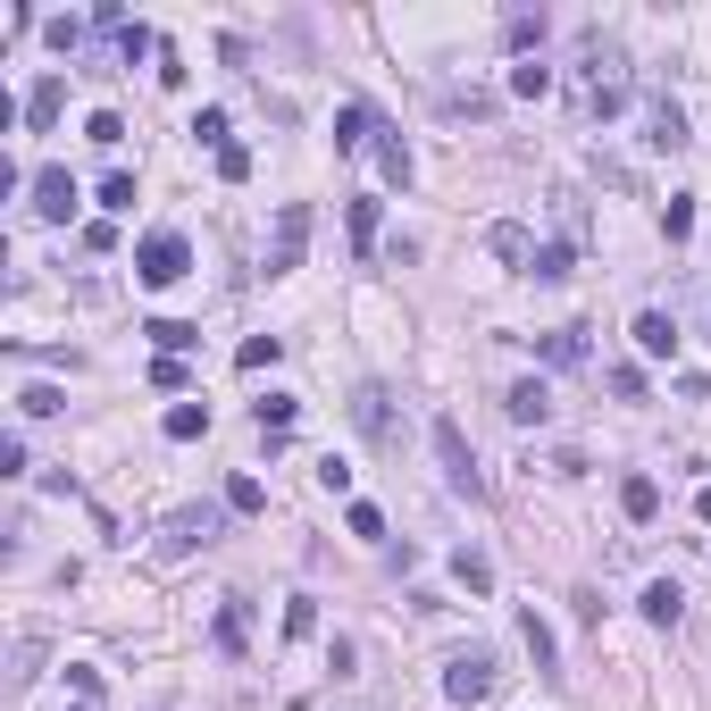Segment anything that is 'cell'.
I'll return each mask as SVG.
<instances>
[{
	"mask_svg": "<svg viewBox=\"0 0 711 711\" xmlns=\"http://www.w3.org/2000/svg\"><path fill=\"white\" fill-rule=\"evenodd\" d=\"M578 84H586V118H619V109H628V59H619V43L586 34V50H578Z\"/></svg>",
	"mask_w": 711,
	"mask_h": 711,
	"instance_id": "cell-1",
	"label": "cell"
},
{
	"mask_svg": "<svg viewBox=\"0 0 711 711\" xmlns=\"http://www.w3.org/2000/svg\"><path fill=\"white\" fill-rule=\"evenodd\" d=\"M352 427H360V435H369L377 452H403L410 427H403V403H394V385H377V377L352 385Z\"/></svg>",
	"mask_w": 711,
	"mask_h": 711,
	"instance_id": "cell-2",
	"label": "cell"
},
{
	"mask_svg": "<svg viewBox=\"0 0 711 711\" xmlns=\"http://www.w3.org/2000/svg\"><path fill=\"white\" fill-rule=\"evenodd\" d=\"M427 435H435V461H444V486H452V494H469V502L494 494V486H486V469H477V452H469V435H461V419H435Z\"/></svg>",
	"mask_w": 711,
	"mask_h": 711,
	"instance_id": "cell-3",
	"label": "cell"
},
{
	"mask_svg": "<svg viewBox=\"0 0 711 711\" xmlns=\"http://www.w3.org/2000/svg\"><path fill=\"white\" fill-rule=\"evenodd\" d=\"M494 687H502V662L486 653V644H477V653H452V662H444V695H452L461 711H477Z\"/></svg>",
	"mask_w": 711,
	"mask_h": 711,
	"instance_id": "cell-4",
	"label": "cell"
},
{
	"mask_svg": "<svg viewBox=\"0 0 711 711\" xmlns=\"http://www.w3.org/2000/svg\"><path fill=\"white\" fill-rule=\"evenodd\" d=\"M135 277H142V284H176V277H193V243L176 235V226L142 235V243H135Z\"/></svg>",
	"mask_w": 711,
	"mask_h": 711,
	"instance_id": "cell-5",
	"label": "cell"
},
{
	"mask_svg": "<svg viewBox=\"0 0 711 711\" xmlns=\"http://www.w3.org/2000/svg\"><path fill=\"white\" fill-rule=\"evenodd\" d=\"M218 536H226V502H185V511H167L160 552H193V545H218Z\"/></svg>",
	"mask_w": 711,
	"mask_h": 711,
	"instance_id": "cell-6",
	"label": "cell"
},
{
	"mask_svg": "<svg viewBox=\"0 0 711 711\" xmlns=\"http://www.w3.org/2000/svg\"><path fill=\"white\" fill-rule=\"evenodd\" d=\"M310 252V201H284L277 210V243H268V277H293Z\"/></svg>",
	"mask_w": 711,
	"mask_h": 711,
	"instance_id": "cell-7",
	"label": "cell"
},
{
	"mask_svg": "<svg viewBox=\"0 0 711 711\" xmlns=\"http://www.w3.org/2000/svg\"><path fill=\"white\" fill-rule=\"evenodd\" d=\"M25 193H34V218H43V226H68V218H75V176H68V167H34V185H25Z\"/></svg>",
	"mask_w": 711,
	"mask_h": 711,
	"instance_id": "cell-8",
	"label": "cell"
},
{
	"mask_svg": "<svg viewBox=\"0 0 711 711\" xmlns=\"http://www.w3.org/2000/svg\"><path fill=\"white\" fill-rule=\"evenodd\" d=\"M644 126H653V135H644V142H653V151H687V109H678V101H669V93H653V101H644Z\"/></svg>",
	"mask_w": 711,
	"mask_h": 711,
	"instance_id": "cell-9",
	"label": "cell"
},
{
	"mask_svg": "<svg viewBox=\"0 0 711 711\" xmlns=\"http://www.w3.org/2000/svg\"><path fill=\"white\" fill-rule=\"evenodd\" d=\"M502 410H511L520 427H545V419H552V385H545V377H520L511 394H502Z\"/></svg>",
	"mask_w": 711,
	"mask_h": 711,
	"instance_id": "cell-10",
	"label": "cell"
},
{
	"mask_svg": "<svg viewBox=\"0 0 711 711\" xmlns=\"http://www.w3.org/2000/svg\"><path fill=\"white\" fill-rule=\"evenodd\" d=\"M59 109H68V75H43V84L25 93V126H34V135H50V126H59Z\"/></svg>",
	"mask_w": 711,
	"mask_h": 711,
	"instance_id": "cell-11",
	"label": "cell"
},
{
	"mask_svg": "<svg viewBox=\"0 0 711 711\" xmlns=\"http://www.w3.org/2000/svg\"><path fill=\"white\" fill-rule=\"evenodd\" d=\"M369 135H377V109L369 101H343L335 109V151H369Z\"/></svg>",
	"mask_w": 711,
	"mask_h": 711,
	"instance_id": "cell-12",
	"label": "cell"
},
{
	"mask_svg": "<svg viewBox=\"0 0 711 711\" xmlns=\"http://www.w3.org/2000/svg\"><path fill=\"white\" fill-rule=\"evenodd\" d=\"M619 511H628V520H653V511H662V486H653V477H644V469H628V477H619Z\"/></svg>",
	"mask_w": 711,
	"mask_h": 711,
	"instance_id": "cell-13",
	"label": "cell"
},
{
	"mask_svg": "<svg viewBox=\"0 0 711 711\" xmlns=\"http://www.w3.org/2000/svg\"><path fill=\"white\" fill-rule=\"evenodd\" d=\"M637 603H644V619H653V628H678V619H687V594L669 586V578H653V586H644Z\"/></svg>",
	"mask_w": 711,
	"mask_h": 711,
	"instance_id": "cell-14",
	"label": "cell"
},
{
	"mask_svg": "<svg viewBox=\"0 0 711 711\" xmlns=\"http://www.w3.org/2000/svg\"><path fill=\"white\" fill-rule=\"evenodd\" d=\"M377 167H385V185H410V176H419V160H410V142L394 135V126H377Z\"/></svg>",
	"mask_w": 711,
	"mask_h": 711,
	"instance_id": "cell-15",
	"label": "cell"
},
{
	"mask_svg": "<svg viewBox=\"0 0 711 711\" xmlns=\"http://www.w3.org/2000/svg\"><path fill=\"white\" fill-rule=\"evenodd\" d=\"M637 352H644V360H669V352H678V327H669L662 310H637Z\"/></svg>",
	"mask_w": 711,
	"mask_h": 711,
	"instance_id": "cell-16",
	"label": "cell"
},
{
	"mask_svg": "<svg viewBox=\"0 0 711 711\" xmlns=\"http://www.w3.org/2000/svg\"><path fill=\"white\" fill-rule=\"evenodd\" d=\"M486 243H494V260H502V268H520V277H527V260H536V235H527V226H511V218H502Z\"/></svg>",
	"mask_w": 711,
	"mask_h": 711,
	"instance_id": "cell-17",
	"label": "cell"
},
{
	"mask_svg": "<svg viewBox=\"0 0 711 711\" xmlns=\"http://www.w3.org/2000/svg\"><path fill=\"white\" fill-rule=\"evenodd\" d=\"M536 352H545L552 369H578V360H586V327H552V335H536Z\"/></svg>",
	"mask_w": 711,
	"mask_h": 711,
	"instance_id": "cell-18",
	"label": "cell"
},
{
	"mask_svg": "<svg viewBox=\"0 0 711 711\" xmlns=\"http://www.w3.org/2000/svg\"><path fill=\"white\" fill-rule=\"evenodd\" d=\"M160 435H167V444H193V435H210V403H176V410L160 419Z\"/></svg>",
	"mask_w": 711,
	"mask_h": 711,
	"instance_id": "cell-19",
	"label": "cell"
},
{
	"mask_svg": "<svg viewBox=\"0 0 711 711\" xmlns=\"http://www.w3.org/2000/svg\"><path fill=\"white\" fill-rule=\"evenodd\" d=\"M142 335L160 343V360H185L193 343H201V327H185V318H151V327H142Z\"/></svg>",
	"mask_w": 711,
	"mask_h": 711,
	"instance_id": "cell-20",
	"label": "cell"
},
{
	"mask_svg": "<svg viewBox=\"0 0 711 711\" xmlns=\"http://www.w3.org/2000/svg\"><path fill=\"white\" fill-rule=\"evenodd\" d=\"M218 653H243V644H252V611H243V603H218Z\"/></svg>",
	"mask_w": 711,
	"mask_h": 711,
	"instance_id": "cell-21",
	"label": "cell"
},
{
	"mask_svg": "<svg viewBox=\"0 0 711 711\" xmlns=\"http://www.w3.org/2000/svg\"><path fill=\"white\" fill-rule=\"evenodd\" d=\"M520 637H527V653H536V669H545V678H561V644H552V628L536 611L520 619Z\"/></svg>",
	"mask_w": 711,
	"mask_h": 711,
	"instance_id": "cell-22",
	"label": "cell"
},
{
	"mask_svg": "<svg viewBox=\"0 0 711 711\" xmlns=\"http://www.w3.org/2000/svg\"><path fill=\"white\" fill-rule=\"evenodd\" d=\"M452 578H461L469 594H494V561H486L477 545H461V552H452Z\"/></svg>",
	"mask_w": 711,
	"mask_h": 711,
	"instance_id": "cell-23",
	"label": "cell"
},
{
	"mask_svg": "<svg viewBox=\"0 0 711 711\" xmlns=\"http://www.w3.org/2000/svg\"><path fill=\"white\" fill-rule=\"evenodd\" d=\"M569 260H578L569 243H536V260H527V277H536V284H561V277H569Z\"/></svg>",
	"mask_w": 711,
	"mask_h": 711,
	"instance_id": "cell-24",
	"label": "cell"
},
{
	"mask_svg": "<svg viewBox=\"0 0 711 711\" xmlns=\"http://www.w3.org/2000/svg\"><path fill=\"white\" fill-rule=\"evenodd\" d=\"M226 511H235V520L268 511V486H260V477H226Z\"/></svg>",
	"mask_w": 711,
	"mask_h": 711,
	"instance_id": "cell-25",
	"label": "cell"
},
{
	"mask_svg": "<svg viewBox=\"0 0 711 711\" xmlns=\"http://www.w3.org/2000/svg\"><path fill=\"white\" fill-rule=\"evenodd\" d=\"M502 43H511V50H536V43H545V18L511 9V18H502Z\"/></svg>",
	"mask_w": 711,
	"mask_h": 711,
	"instance_id": "cell-26",
	"label": "cell"
},
{
	"mask_svg": "<svg viewBox=\"0 0 711 711\" xmlns=\"http://www.w3.org/2000/svg\"><path fill=\"white\" fill-rule=\"evenodd\" d=\"M511 93H520V101H545V93H552V68H545V59H527V68H511Z\"/></svg>",
	"mask_w": 711,
	"mask_h": 711,
	"instance_id": "cell-27",
	"label": "cell"
},
{
	"mask_svg": "<svg viewBox=\"0 0 711 711\" xmlns=\"http://www.w3.org/2000/svg\"><path fill=\"white\" fill-rule=\"evenodd\" d=\"M293 419H302V403H293V394H268V403H260V435H284Z\"/></svg>",
	"mask_w": 711,
	"mask_h": 711,
	"instance_id": "cell-28",
	"label": "cell"
},
{
	"mask_svg": "<svg viewBox=\"0 0 711 711\" xmlns=\"http://www.w3.org/2000/svg\"><path fill=\"white\" fill-rule=\"evenodd\" d=\"M101 210H109V218L135 210V176H126V167H109V176H101Z\"/></svg>",
	"mask_w": 711,
	"mask_h": 711,
	"instance_id": "cell-29",
	"label": "cell"
},
{
	"mask_svg": "<svg viewBox=\"0 0 711 711\" xmlns=\"http://www.w3.org/2000/svg\"><path fill=\"white\" fill-rule=\"evenodd\" d=\"M352 252H360V260L377 252V201H352Z\"/></svg>",
	"mask_w": 711,
	"mask_h": 711,
	"instance_id": "cell-30",
	"label": "cell"
},
{
	"mask_svg": "<svg viewBox=\"0 0 711 711\" xmlns=\"http://www.w3.org/2000/svg\"><path fill=\"white\" fill-rule=\"evenodd\" d=\"M277 352H284V335H252L235 352V369H277Z\"/></svg>",
	"mask_w": 711,
	"mask_h": 711,
	"instance_id": "cell-31",
	"label": "cell"
},
{
	"mask_svg": "<svg viewBox=\"0 0 711 711\" xmlns=\"http://www.w3.org/2000/svg\"><path fill=\"white\" fill-rule=\"evenodd\" d=\"M444 109H452V118H494V93H477V84H469V93H444Z\"/></svg>",
	"mask_w": 711,
	"mask_h": 711,
	"instance_id": "cell-32",
	"label": "cell"
},
{
	"mask_svg": "<svg viewBox=\"0 0 711 711\" xmlns=\"http://www.w3.org/2000/svg\"><path fill=\"white\" fill-rule=\"evenodd\" d=\"M352 536H360V545H385V511H377V502H352Z\"/></svg>",
	"mask_w": 711,
	"mask_h": 711,
	"instance_id": "cell-33",
	"label": "cell"
},
{
	"mask_svg": "<svg viewBox=\"0 0 711 711\" xmlns=\"http://www.w3.org/2000/svg\"><path fill=\"white\" fill-rule=\"evenodd\" d=\"M662 235H669V243H687V235H695V201H687V193L662 210Z\"/></svg>",
	"mask_w": 711,
	"mask_h": 711,
	"instance_id": "cell-34",
	"label": "cell"
},
{
	"mask_svg": "<svg viewBox=\"0 0 711 711\" xmlns=\"http://www.w3.org/2000/svg\"><path fill=\"white\" fill-rule=\"evenodd\" d=\"M84 135H93L101 151H118V142H126V118H118V109H93V126H84Z\"/></svg>",
	"mask_w": 711,
	"mask_h": 711,
	"instance_id": "cell-35",
	"label": "cell"
},
{
	"mask_svg": "<svg viewBox=\"0 0 711 711\" xmlns=\"http://www.w3.org/2000/svg\"><path fill=\"white\" fill-rule=\"evenodd\" d=\"M18 410H25V419H50V410H68V403H59L50 385H25V394H18Z\"/></svg>",
	"mask_w": 711,
	"mask_h": 711,
	"instance_id": "cell-36",
	"label": "cell"
},
{
	"mask_svg": "<svg viewBox=\"0 0 711 711\" xmlns=\"http://www.w3.org/2000/svg\"><path fill=\"white\" fill-rule=\"evenodd\" d=\"M193 135L210 142V151H226V142H235V135H226V109H201V118H193Z\"/></svg>",
	"mask_w": 711,
	"mask_h": 711,
	"instance_id": "cell-37",
	"label": "cell"
},
{
	"mask_svg": "<svg viewBox=\"0 0 711 711\" xmlns=\"http://www.w3.org/2000/svg\"><path fill=\"white\" fill-rule=\"evenodd\" d=\"M218 176H226V185H243V176H252V151H243V142H226V151H218Z\"/></svg>",
	"mask_w": 711,
	"mask_h": 711,
	"instance_id": "cell-38",
	"label": "cell"
},
{
	"mask_svg": "<svg viewBox=\"0 0 711 711\" xmlns=\"http://www.w3.org/2000/svg\"><path fill=\"white\" fill-rule=\"evenodd\" d=\"M43 34H50V50H75V43H84V18H50Z\"/></svg>",
	"mask_w": 711,
	"mask_h": 711,
	"instance_id": "cell-39",
	"label": "cell"
},
{
	"mask_svg": "<svg viewBox=\"0 0 711 711\" xmlns=\"http://www.w3.org/2000/svg\"><path fill=\"white\" fill-rule=\"evenodd\" d=\"M151 385L160 394H185V360H151Z\"/></svg>",
	"mask_w": 711,
	"mask_h": 711,
	"instance_id": "cell-40",
	"label": "cell"
},
{
	"mask_svg": "<svg viewBox=\"0 0 711 711\" xmlns=\"http://www.w3.org/2000/svg\"><path fill=\"white\" fill-rule=\"evenodd\" d=\"M611 394L619 403H644V369H611Z\"/></svg>",
	"mask_w": 711,
	"mask_h": 711,
	"instance_id": "cell-41",
	"label": "cell"
},
{
	"mask_svg": "<svg viewBox=\"0 0 711 711\" xmlns=\"http://www.w3.org/2000/svg\"><path fill=\"white\" fill-rule=\"evenodd\" d=\"M0 477H25V435H0Z\"/></svg>",
	"mask_w": 711,
	"mask_h": 711,
	"instance_id": "cell-42",
	"label": "cell"
},
{
	"mask_svg": "<svg viewBox=\"0 0 711 711\" xmlns=\"http://www.w3.org/2000/svg\"><path fill=\"white\" fill-rule=\"evenodd\" d=\"M695 520H703V527H711V486H703V494H695Z\"/></svg>",
	"mask_w": 711,
	"mask_h": 711,
	"instance_id": "cell-43",
	"label": "cell"
}]
</instances>
